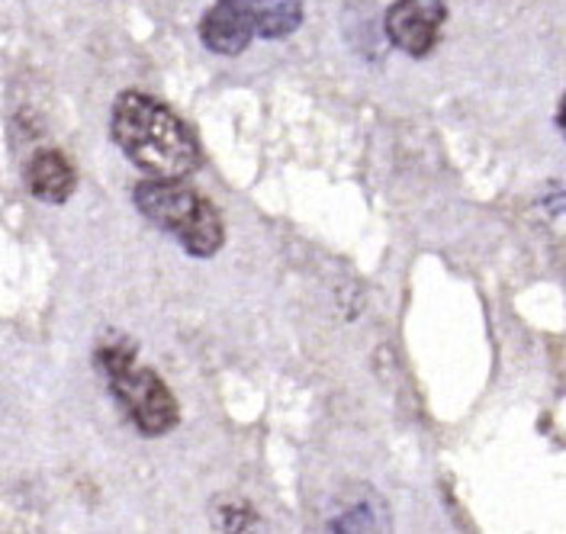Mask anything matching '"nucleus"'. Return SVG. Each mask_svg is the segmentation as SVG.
<instances>
[{"mask_svg": "<svg viewBox=\"0 0 566 534\" xmlns=\"http://www.w3.org/2000/svg\"><path fill=\"white\" fill-rule=\"evenodd\" d=\"M113 143L148 178L184 180L200 168V145L175 109L139 91H123L113 104Z\"/></svg>", "mask_w": 566, "mask_h": 534, "instance_id": "1", "label": "nucleus"}, {"mask_svg": "<svg viewBox=\"0 0 566 534\" xmlns=\"http://www.w3.org/2000/svg\"><path fill=\"white\" fill-rule=\"evenodd\" d=\"M133 200L139 213L158 229L171 232L193 258H212L226 242L222 216L207 197H200L184 180L148 178L136 184Z\"/></svg>", "mask_w": 566, "mask_h": 534, "instance_id": "2", "label": "nucleus"}, {"mask_svg": "<svg viewBox=\"0 0 566 534\" xmlns=\"http://www.w3.org/2000/svg\"><path fill=\"white\" fill-rule=\"evenodd\" d=\"M101 367L113 396L119 399V406L126 409V416L136 422L142 434L158 438L177 426L180 409L175 392L168 390V384L155 370L136 364V352H129L126 345L119 348L106 345L101 348Z\"/></svg>", "mask_w": 566, "mask_h": 534, "instance_id": "3", "label": "nucleus"}, {"mask_svg": "<svg viewBox=\"0 0 566 534\" xmlns=\"http://www.w3.org/2000/svg\"><path fill=\"white\" fill-rule=\"evenodd\" d=\"M444 17V0H396L387 10V33L396 49L412 59H424L441 39Z\"/></svg>", "mask_w": 566, "mask_h": 534, "instance_id": "4", "label": "nucleus"}, {"mask_svg": "<svg viewBox=\"0 0 566 534\" xmlns=\"http://www.w3.org/2000/svg\"><path fill=\"white\" fill-rule=\"evenodd\" d=\"M254 33H258V27H254L251 0H216L207 10L203 23H200L203 45L212 49V52H219V55L245 52Z\"/></svg>", "mask_w": 566, "mask_h": 534, "instance_id": "5", "label": "nucleus"}, {"mask_svg": "<svg viewBox=\"0 0 566 534\" xmlns=\"http://www.w3.org/2000/svg\"><path fill=\"white\" fill-rule=\"evenodd\" d=\"M27 184L30 193L42 203H65L74 187H77V175L71 168V161L62 151H39L33 155L30 168H27Z\"/></svg>", "mask_w": 566, "mask_h": 534, "instance_id": "6", "label": "nucleus"}, {"mask_svg": "<svg viewBox=\"0 0 566 534\" xmlns=\"http://www.w3.org/2000/svg\"><path fill=\"white\" fill-rule=\"evenodd\" d=\"M258 36L283 39L300 30L303 23V0H251Z\"/></svg>", "mask_w": 566, "mask_h": 534, "instance_id": "7", "label": "nucleus"}, {"mask_svg": "<svg viewBox=\"0 0 566 534\" xmlns=\"http://www.w3.org/2000/svg\"><path fill=\"white\" fill-rule=\"evenodd\" d=\"M560 129H564V136H566V97H564V104H560Z\"/></svg>", "mask_w": 566, "mask_h": 534, "instance_id": "8", "label": "nucleus"}]
</instances>
